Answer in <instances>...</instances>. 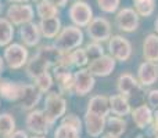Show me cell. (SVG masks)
Here are the masks:
<instances>
[{"instance_id": "6da1fadb", "label": "cell", "mask_w": 158, "mask_h": 138, "mask_svg": "<svg viewBox=\"0 0 158 138\" xmlns=\"http://www.w3.org/2000/svg\"><path fill=\"white\" fill-rule=\"evenodd\" d=\"M60 58V51L54 49H50V47H44L39 51V54L33 58L32 61L28 65V72L31 76H40L42 73H46V68L49 66L50 62L53 61H57Z\"/></svg>"}, {"instance_id": "7a4b0ae2", "label": "cell", "mask_w": 158, "mask_h": 138, "mask_svg": "<svg viewBox=\"0 0 158 138\" xmlns=\"http://www.w3.org/2000/svg\"><path fill=\"white\" fill-rule=\"evenodd\" d=\"M83 40L82 30L74 26H68L60 33V36L56 40V47L58 51H68L75 47H78Z\"/></svg>"}, {"instance_id": "3957f363", "label": "cell", "mask_w": 158, "mask_h": 138, "mask_svg": "<svg viewBox=\"0 0 158 138\" xmlns=\"http://www.w3.org/2000/svg\"><path fill=\"white\" fill-rule=\"evenodd\" d=\"M64 112H65V101L57 94H50L46 100V113H44L47 122L53 123L63 116Z\"/></svg>"}, {"instance_id": "277c9868", "label": "cell", "mask_w": 158, "mask_h": 138, "mask_svg": "<svg viewBox=\"0 0 158 138\" xmlns=\"http://www.w3.org/2000/svg\"><path fill=\"white\" fill-rule=\"evenodd\" d=\"M92 8L85 2H77L69 8V17L79 26H85L89 24L92 19Z\"/></svg>"}, {"instance_id": "5b68a950", "label": "cell", "mask_w": 158, "mask_h": 138, "mask_svg": "<svg viewBox=\"0 0 158 138\" xmlns=\"http://www.w3.org/2000/svg\"><path fill=\"white\" fill-rule=\"evenodd\" d=\"M27 57H28L27 50L22 46H19V44H11L10 47L6 49V53H4L6 61L14 69L21 68L25 64V61H27Z\"/></svg>"}, {"instance_id": "8992f818", "label": "cell", "mask_w": 158, "mask_h": 138, "mask_svg": "<svg viewBox=\"0 0 158 138\" xmlns=\"http://www.w3.org/2000/svg\"><path fill=\"white\" fill-rule=\"evenodd\" d=\"M89 36L96 41H103L107 40L110 37V33H111V29H110V24L107 19L104 18H96L90 22L89 28Z\"/></svg>"}, {"instance_id": "52a82bcc", "label": "cell", "mask_w": 158, "mask_h": 138, "mask_svg": "<svg viewBox=\"0 0 158 138\" xmlns=\"http://www.w3.org/2000/svg\"><path fill=\"white\" fill-rule=\"evenodd\" d=\"M117 25L125 32H133L139 25V17L132 8H123L117 15Z\"/></svg>"}, {"instance_id": "ba28073f", "label": "cell", "mask_w": 158, "mask_h": 138, "mask_svg": "<svg viewBox=\"0 0 158 138\" xmlns=\"http://www.w3.org/2000/svg\"><path fill=\"white\" fill-rule=\"evenodd\" d=\"M7 17L10 18V21H13L15 25L27 24V22H29L31 19H32L33 10H32V7H29V6L14 4L8 8Z\"/></svg>"}, {"instance_id": "9c48e42d", "label": "cell", "mask_w": 158, "mask_h": 138, "mask_svg": "<svg viewBox=\"0 0 158 138\" xmlns=\"http://www.w3.org/2000/svg\"><path fill=\"white\" fill-rule=\"evenodd\" d=\"M110 51L117 60L125 61L131 55V44L121 36H114L110 40Z\"/></svg>"}, {"instance_id": "30bf717a", "label": "cell", "mask_w": 158, "mask_h": 138, "mask_svg": "<svg viewBox=\"0 0 158 138\" xmlns=\"http://www.w3.org/2000/svg\"><path fill=\"white\" fill-rule=\"evenodd\" d=\"M115 66V62L111 57H106V55H101L97 60L92 61L89 65V72L93 75L97 76H107L112 72Z\"/></svg>"}, {"instance_id": "8fae6325", "label": "cell", "mask_w": 158, "mask_h": 138, "mask_svg": "<svg viewBox=\"0 0 158 138\" xmlns=\"http://www.w3.org/2000/svg\"><path fill=\"white\" fill-rule=\"evenodd\" d=\"M93 84H94V80H93L92 73L89 70H79L77 75H75L74 86L79 95L87 94L93 89Z\"/></svg>"}, {"instance_id": "7c38bea8", "label": "cell", "mask_w": 158, "mask_h": 138, "mask_svg": "<svg viewBox=\"0 0 158 138\" xmlns=\"http://www.w3.org/2000/svg\"><path fill=\"white\" fill-rule=\"evenodd\" d=\"M27 127L36 134L47 133V119L40 111H35L28 116Z\"/></svg>"}, {"instance_id": "4fadbf2b", "label": "cell", "mask_w": 158, "mask_h": 138, "mask_svg": "<svg viewBox=\"0 0 158 138\" xmlns=\"http://www.w3.org/2000/svg\"><path fill=\"white\" fill-rule=\"evenodd\" d=\"M40 98V94H39L38 90H35L33 86H22L21 87V94H19V100H21V104L25 109L32 108L33 105H36Z\"/></svg>"}, {"instance_id": "5bb4252c", "label": "cell", "mask_w": 158, "mask_h": 138, "mask_svg": "<svg viewBox=\"0 0 158 138\" xmlns=\"http://www.w3.org/2000/svg\"><path fill=\"white\" fill-rule=\"evenodd\" d=\"M108 111H110V104H108V100H107L106 97H100V95H98V97H94L90 100L89 109H87L89 113L104 117V116H107Z\"/></svg>"}, {"instance_id": "9a60e30c", "label": "cell", "mask_w": 158, "mask_h": 138, "mask_svg": "<svg viewBox=\"0 0 158 138\" xmlns=\"http://www.w3.org/2000/svg\"><path fill=\"white\" fill-rule=\"evenodd\" d=\"M139 77L143 84H153L158 77V66L154 65L153 62H146L140 66L139 70Z\"/></svg>"}, {"instance_id": "2e32d148", "label": "cell", "mask_w": 158, "mask_h": 138, "mask_svg": "<svg viewBox=\"0 0 158 138\" xmlns=\"http://www.w3.org/2000/svg\"><path fill=\"white\" fill-rule=\"evenodd\" d=\"M143 49H144L146 60L150 61V62L158 61V36L148 35L144 40Z\"/></svg>"}, {"instance_id": "e0dca14e", "label": "cell", "mask_w": 158, "mask_h": 138, "mask_svg": "<svg viewBox=\"0 0 158 138\" xmlns=\"http://www.w3.org/2000/svg\"><path fill=\"white\" fill-rule=\"evenodd\" d=\"M86 127L87 133L93 137H97L101 134V131L104 130V117L96 116L93 113H86Z\"/></svg>"}, {"instance_id": "ac0fdd59", "label": "cell", "mask_w": 158, "mask_h": 138, "mask_svg": "<svg viewBox=\"0 0 158 138\" xmlns=\"http://www.w3.org/2000/svg\"><path fill=\"white\" fill-rule=\"evenodd\" d=\"M21 37L28 46H35L39 41V29L35 24H27L21 28Z\"/></svg>"}, {"instance_id": "d6986e66", "label": "cell", "mask_w": 158, "mask_h": 138, "mask_svg": "<svg viewBox=\"0 0 158 138\" xmlns=\"http://www.w3.org/2000/svg\"><path fill=\"white\" fill-rule=\"evenodd\" d=\"M21 87L15 83H10V81H3L0 83V94L8 101H15L19 98L21 94Z\"/></svg>"}, {"instance_id": "ffe728a7", "label": "cell", "mask_w": 158, "mask_h": 138, "mask_svg": "<svg viewBox=\"0 0 158 138\" xmlns=\"http://www.w3.org/2000/svg\"><path fill=\"white\" fill-rule=\"evenodd\" d=\"M60 19L57 17H52L47 19H42L40 22V29L46 37H54L60 30Z\"/></svg>"}, {"instance_id": "44dd1931", "label": "cell", "mask_w": 158, "mask_h": 138, "mask_svg": "<svg viewBox=\"0 0 158 138\" xmlns=\"http://www.w3.org/2000/svg\"><path fill=\"white\" fill-rule=\"evenodd\" d=\"M133 120L137 124V127L143 128L146 127V124H148V122L151 120V112L147 106H139L136 111L133 112Z\"/></svg>"}, {"instance_id": "7402d4cb", "label": "cell", "mask_w": 158, "mask_h": 138, "mask_svg": "<svg viewBox=\"0 0 158 138\" xmlns=\"http://www.w3.org/2000/svg\"><path fill=\"white\" fill-rule=\"evenodd\" d=\"M110 102H111L110 106H111L114 113L126 115L129 112V104H128V101L123 98V95H114V97H111Z\"/></svg>"}, {"instance_id": "603a6c76", "label": "cell", "mask_w": 158, "mask_h": 138, "mask_svg": "<svg viewBox=\"0 0 158 138\" xmlns=\"http://www.w3.org/2000/svg\"><path fill=\"white\" fill-rule=\"evenodd\" d=\"M13 26L7 19L0 18V46H6L13 39Z\"/></svg>"}, {"instance_id": "cb8c5ba5", "label": "cell", "mask_w": 158, "mask_h": 138, "mask_svg": "<svg viewBox=\"0 0 158 138\" xmlns=\"http://www.w3.org/2000/svg\"><path fill=\"white\" fill-rule=\"evenodd\" d=\"M136 11L143 17H148L154 11L156 0H133Z\"/></svg>"}, {"instance_id": "d4e9b609", "label": "cell", "mask_w": 158, "mask_h": 138, "mask_svg": "<svg viewBox=\"0 0 158 138\" xmlns=\"http://www.w3.org/2000/svg\"><path fill=\"white\" fill-rule=\"evenodd\" d=\"M38 14L40 15L42 19H47V18H52V17H56L57 8H56L49 0H43V2H40L38 6Z\"/></svg>"}, {"instance_id": "484cf974", "label": "cell", "mask_w": 158, "mask_h": 138, "mask_svg": "<svg viewBox=\"0 0 158 138\" xmlns=\"http://www.w3.org/2000/svg\"><path fill=\"white\" fill-rule=\"evenodd\" d=\"M118 87H119V91L122 93V94H131V93L136 89V80H135L131 75H122L119 77Z\"/></svg>"}, {"instance_id": "4316f807", "label": "cell", "mask_w": 158, "mask_h": 138, "mask_svg": "<svg viewBox=\"0 0 158 138\" xmlns=\"http://www.w3.org/2000/svg\"><path fill=\"white\" fill-rule=\"evenodd\" d=\"M14 119L8 113L0 115V134L2 136H8L10 133H13L14 130Z\"/></svg>"}, {"instance_id": "83f0119b", "label": "cell", "mask_w": 158, "mask_h": 138, "mask_svg": "<svg viewBox=\"0 0 158 138\" xmlns=\"http://www.w3.org/2000/svg\"><path fill=\"white\" fill-rule=\"evenodd\" d=\"M79 133L81 131H78L77 128L71 127V126L61 124L56 131L54 138H79Z\"/></svg>"}, {"instance_id": "f1b7e54d", "label": "cell", "mask_w": 158, "mask_h": 138, "mask_svg": "<svg viewBox=\"0 0 158 138\" xmlns=\"http://www.w3.org/2000/svg\"><path fill=\"white\" fill-rule=\"evenodd\" d=\"M123 130H125V123L122 120L117 119V117H112L108 120V133L111 136H119L123 133Z\"/></svg>"}, {"instance_id": "f546056e", "label": "cell", "mask_w": 158, "mask_h": 138, "mask_svg": "<svg viewBox=\"0 0 158 138\" xmlns=\"http://www.w3.org/2000/svg\"><path fill=\"white\" fill-rule=\"evenodd\" d=\"M97 4L106 13H114L119 6V0H97Z\"/></svg>"}, {"instance_id": "4dcf8cb0", "label": "cell", "mask_w": 158, "mask_h": 138, "mask_svg": "<svg viewBox=\"0 0 158 138\" xmlns=\"http://www.w3.org/2000/svg\"><path fill=\"white\" fill-rule=\"evenodd\" d=\"M36 86L39 87L40 91H47L52 86V77L49 73H42L40 76L36 77Z\"/></svg>"}, {"instance_id": "1f68e13d", "label": "cell", "mask_w": 158, "mask_h": 138, "mask_svg": "<svg viewBox=\"0 0 158 138\" xmlns=\"http://www.w3.org/2000/svg\"><path fill=\"white\" fill-rule=\"evenodd\" d=\"M86 51V55H87V60H92V61H94V60H97L98 57H101L103 55V49H101L98 44H96V43H93V44H89L87 46V49L85 50Z\"/></svg>"}, {"instance_id": "d6a6232c", "label": "cell", "mask_w": 158, "mask_h": 138, "mask_svg": "<svg viewBox=\"0 0 158 138\" xmlns=\"http://www.w3.org/2000/svg\"><path fill=\"white\" fill-rule=\"evenodd\" d=\"M71 61L75 64V65H85L87 62V55H86V51L85 50H77L74 54L71 55Z\"/></svg>"}, {"instance_id": "836d02e7", "label": "cell", "mask_w": 158, "mask_h": 138, "mask_svg": "<svg viewBox=\"0 0 158 138\" xmlns=\"http://www.w3.org/2000/svg\"><path fill=\"white\" fill-rule=\"evenodd\" d=\"M63 124H67V126H71V127L77 128L78 131H81V120L78 119L75 115H69L68 117L64 119V123Z\"/></svg>"}, {"instance_id": "e575fe53", "label": "cell", "mask_w": 158, "mask_h": 138, "mask_svg": "<svg viewBox=\"0 0 158 138\" xmlns=\"http://www.w3.org/2000/svg\"><path fill=\"white\" fill-rule=\"evenodd\" d=\"M148 102H150L151 106H158V90H154V91L150 93L148 95Z\"/></svg>"}, {"instance_id": "d590c367", "label": "cell", "mask_w": 158, "mask_h": 138, "mask_svg": "<svg viewBox=\"0 0 158 138\" xmlns=\"http://www.w3.org/2000/svg\"><path fill=\"white\" fill-rule=\"evenodd\" d=\"M50 3H52L53 6H54V7H64V6H65V3H67V0H49Z\"/></svg>"}, {"instance_id": "8d00e7d4", "label": "cell", "mask_w": 158, "mask_h": 138, "mask_svg": "<svg viewBox=\"0 0 158 138\" xmlns=\"http://www.w3.org/2000/svg\"><path fill=\"white\" fill-rule=\"evenodd\" d=\"M10 138H28V137L24 131H17V133H14L13 136H10Z\"/></svg>"}, {"instance_id": "74e56055", "label": "cell", "mask_w": 158, "mask_h": 138, "mask_svg": "<svg viewBox=\"0 0 158 138\" xmlns=\"http://www.w3.org/2000/svg\"><path fill=\"white\" fill-rule=\"evenodd\" d=\"M156 126L158 127V111H157V113H156Z\"/></svg>"}, {"instance_id": "f35d334b", "label": "cell", "mask_w": 158, "mask_h": 138, "mask_svg": "<svg viewBox=\"0 0 158 138\" xmlns=\"http://www.w3.org/2000/svg\"><path fill=\"white\" fill-rule=\"evenodd\" d=\"M3 69V62H2V58H0V70Z\"/></svg>"}, {"instance_id": "ab89813d", "label": "cell", "mask_w": 158, "mask_h": 138, "mask_svg": "<svg viewBox=\"0 0 158 138\" xmlns=\"http://www.w3.org/2000/svg\"><path fill=\"white\" fill-rule=\"evenodd\" d=\"M156 29H157V32H158V18H157V21H156Z\"/></svg>"}, {"instance_id": "60d3db41", "label": "cell", "mask_w": 158, "mask_h": 138, "mask_svg": "<svg viewBox=\"0 0 158 138\" xmlns=\"http://www.w3.org/2000/svg\"><path fill=\"white\" fill-rule=\"evenodd\" d=\"M106 138H117V137H115V136H111V134H110V136H107Z\"/></svg>"}, {"instance_id": "b9f144b4", "label": "cell", "mask_w": 158, "mask_h": 138, "mask_svg": "<svg viewBox=\"0 0 158 138\" xmlns=\"http://www.w3.org/2000/svg\"><path fill=\"white\" fill-rule=\"evenodd\" d=\"M137 138H147V137H143V136H140V137H137Z\"/></svg>"}, {"instance_id": "7bdbcfd3", "label": "cell", "mask_w": 158, "mask_h": 138, "mask_svg": "<svg viewBox=\"0 0 158 138\" xmlns=\"http://www.w3.org/2000/svg\"><path fill=\"white\" fill-rule=\"evenodd\" d=\"M11 2H18V0H11Z\"/></svg>"}, {"instance_id": "ee69618b", "label": "cell", "mask_w": 158, "mask_h": 138, "mask_svg": "<svg viewBox=\"0 0 158 138\" xmlns=\"http://www.w3.org/2000/svg\"><path fill=\"white\" fill-rule=\"evenodd\" d=\"M157 138H158V131H157Z\"/></svg>"}, {"instance_id": "f6af8a7d", "label": "cell", "mask_w": 158, "mask_h": 138, "mask_svg": "<svg viewBox=\"0 0 158 138\" xmlns=\"http://www.w3.org/2000/svg\"><path fill=\"white\" fill-rule=\"evenodd\" d=\"M36 138H40V137H36Z\"/></svg>"}]
</instances>
